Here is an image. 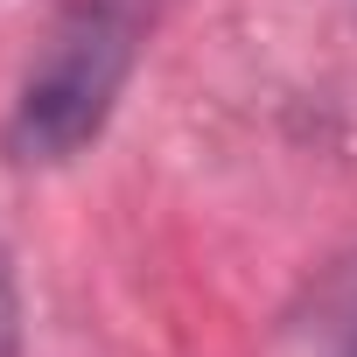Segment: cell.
I'll list each match as a JSON object with an SVG mask.
<instances>
[{
	"label": "cell",
	"mask_w": 357,
	"mask_h": 357,
	"mask_svg": "<svg viewBox=\"0 0 357 357\" xmlns=\"http://www.w3.org/2000/svg\"><path fill=\"white\" fill-rule=\"evenodd\" d=\"M154 15H161V0H63L56 8L43 50L29 56L15 84L8 126H0V147H8L15 168H56L105 133L154 36Z\"/></svg>",
	"instance_id": "cell-1"
},
{
	"label": "cell",
	"mask_w": 357,
	"mask_h": 357,
	"mask_svg": "<svg viewBox=\"0 0 357 357\" xmlns=\"http://www.w3.org/2000/svg\"><path fill=\"white\" fill-rule=\"evenodd\" d=\"M0 357H22V280L8 245H0Z\"/></svg>",
	"instance_id": "cell-3"
},
{
	"label": "cell",
	"mask_w": 357,
	"mask_h": 357,
	"mask_svg": "<svg viewBox=\"0 0 357 357\" xmlns=\"http://www.w3.org/2000/svg\"><path fill=\"white\" fill-rule=\"evenodd\" d=\"M315 343L322 357H357V252H343L315 287Z\"/></svg>",
	"instance_id": "cell-2"
}]
</instances>
